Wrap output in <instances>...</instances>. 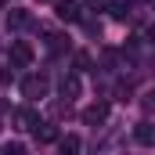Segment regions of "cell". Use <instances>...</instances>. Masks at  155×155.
Segmentation results:
<instances>
[{
  "mask_svg": "<svg viewBox=\"0 0 155 155\" xmlns=\"http://www.w3.org/2000/svg\"><path fill=\"white\" fill-rule=\"evenodd\" d=\"M51 116H58V119L72 116V101H69V97H61V101H54V105H51Z\"/></svg>",
  "mask_w": 155,
  "mask_h": 155,
  "instance_id": "cell-14",
  "label": "cell"
},
{
  "mask_svg": "<svg viewBox=\"0 0 155 155\" xmlns=\"http://www.w3.org/2000/svg\"><path fill=\"white\" fill-rule=\"evenodd\" d=\"M108 112H112V108H108V101H94V105H87V108H83V123H87V126H101V123L108 119Z\"/></svg>",
  "mask_w": 155,
  "mask_h": 155,
  "instance_id": "cell-4",
  "label": "cell"
},
{
  "mask_svg": "<svg viewBox=\"0 0 155 155\" xmlns=\"http://www.w3.org/2000/svg\"><path fill=\"white\" fill-rule=\"evenodd\" d=\"M148 40H152V43H155V22H152V25H148Z\"/></svg>",
  "mask_w": 155,
  "mask_h": 155,
  "instance_id": "cell-18",
  "label": "cell"
},
{
  "mask_svg": "<svg viewBox=\"0 0 155 155\" xmlns=\"http://www.w3.org/2000/svg\"><path fill=\"white\" fill-rule=\"evenodd\" d=\"M65 47H69V43H65L61 33H47V51H51V54H61Z\"/></svg>",
  "mask_w": 155,
  "mask_h": 155,
  "instance_id": "cell-13",
  "label": "cell"
},
{
  "mask_svg": "<svg viewBox=\"0 0 155 155\" xmlns=\"http://www.w3.org/2000/svg\"><path fill=\"white\" fill-rule=\"evenodd\" d=\"M33 134H36V141H40V144H51V141H58V126H51V123H40Z\"/></svg>",
  "mask_w": 155,
  "mask_h": 155,
  "instance_id": "cell-11",
  "label": "cell"
},
{
  "mask_svg": "<svg viewBox=\"0 0 155 155\" xmlns=\"http://www.w3.org/2000/svg\"><path fill=\"white\" fill-rule=\"evenodd\" d=\"M54 11L61 22H83V4L79 0H54Z\"/></svg>",
  "mask_w": 155,
  "mask_h": 155,
  "instance_id": "cell-3",
  "label": "cell"
},
{
  "mask_svg": "<svg viewBox=\"0 0 155 155\" xmlns=\"http://www.w3.org/2000/svg\"><path fill=\"white\" fill-rule=\"evenodd\" d=\"M134 141H137V144H155V126L148 123V119L134 126Z\"/></svg>",
  "mask_w": 155,
  "mask_h": 155,
  "instance_id": "cell-8",
  "label": "cell"
},
{
  "mask_svg": "<svg viewBox=\"0 0 155 155\" xmlns=\"http://www.w3.org/2000/svg\"><path fill=\"white\" fill-rule=\"evenodd\" d=\"M94 155H126V148H123L119 137H105V141L94 144Z\"/></svg>",
  "mask_w": 155,
  "mask_h": 155,
  "instance_id": "cell-6",
  "label": "cell"
},
{
  "mask_svg": "<svg viewBox=\"0 0 155 155\" xmlns=\"http://www.w3.org/2000/svg\"><path fill=\"white\" fill-rule=\"evenodd\" d=\"M33 25V15L29 11H11L7 15V29H29Z\"/></svg>",
  "mask_w": 155,
  "mask_h": 155,
  "instance_id": "cell-9",
  "label": "cell"
},
{
  "mask_svg": "<svg viewBox=\"0 0 155 155\" xmlns=\"http://www.w3.org/2000/svg\"><path fill=\"white\" fill-rule=\"evenodd\" d=\"M58 155H79V137H76V134L58 137Z\"/></svg>",
  "mask_w": 155,
  "mask_h": 155,
  "instance_id": "cell-10",
  "label": "cell"
},
{
  "mask_svg": "<svg viewBox=\"0 0 155 155\" xmlns=\"http://www.w3.org/2000/svg\"><path fill=\"white\" fill-rule=\"evenodd\" d=\"M0 7H4V0H0Z\"/></svg>",
  "mask_w": 155,
  "mask_h": 155,
  "instance_id": "cell-21",
  "label": "cell"
},
{
  "mask_svg": "<svg viewBox=\"0 0 155 155\" xmlns=\"http://www.w3.org/2000/svg\"><path fill=\"white\" fill-rule=\"evenodd\" d=\"M83 29H87L90 36H97V33H101V22H94V18H87V15H83Z\"/></svg>",
  "mask_w": 155,
  "mask_h": 155,
  "instance_id": "cell-15",
  "label": "cell"
},
{
  "mask_svg": "<svg viewBox=\"0 0 155 155\" xmlns=\"http://www.w3.org/2000/svg\"><path fill=\"white\" fill-rule=\"evenodd\" d=\"M76 69H90V54H87V51L76 54Z\"/></svg>",
  "mask_w": 155,
  "mask_h": 155,
  "instance_id": "cell-17",
  "label": "cell"
},
{
  "mask_svg": "<svg viewBox=\"0 0 155 155\" xmlns=\"http://www.w3.org/2000/svg\"><path fill=\"white\" fill-rule=\"evenodd\" d=\"M33 58H36V54H33V47H29L25 40H15V43L7 47V61H11V69H29Z\"/></svg>",
  "mask_w": 155,
  "mask_h": 155,
  "instance_id": "cell-1",
  "label": "cell"
},
{
  "mask_svg": "<svg viewBox=\"0 0 155 155\" xmlns=\"http://www.w3.org/2000/svg\"><path fill=\"white\" fill-rule=\"evenodd\" d=\"M108 11H112L116 22H126L130 18V0H108Z\"/></svg>",
  "mask_w": 155,
  "mask_h": 155,
  "instance_id": "cell-12",
  "label": "cell"
},
{
  "mask_svg": "<svg viewBox=\"0 0 155 155\" xmlns=\"http://www.w3.org/2000/svg\"><path fill=\"white\" fill-rule=\"evenodd\" d=\"M58 90H61V97H69V101H72V97H79L83 83H79V76H69V72H65V76L58 79Z\"/></svg>",
  "mask_w": 155,
  "mask_h": 155,
  "instance_id": "cell-5",
  "label": "cell"
},
{
  "mask_svg": "<svg viewBox=\"0 0 155 155\" xmlns=\"http://www.w3.org/2000/svg\"><path fill=\"white\" fill-rule=\"evenodd\" d=\"M0 155H25V144H4Z\"/></svg>",
  "mask_w": 155,
  "mask_h": 155,
  "instance_id": "cell-16",
  "label": "cell"
},
{
  "mask_svg": "<svg viewBox=\"0 0 155 155\" xmlns=\"http://www.w3.org/2000/svg\"><path fill=\"white\" fill-rule=\"evenodd\" d=\"M87 4H90V7H101V4H108V0H87Z\"/></svg>",
  "mask_w": 155,
  "mask_h": 155,
  "instance_id": "cell-19",
  "label": "cell"
},
{
  "mask_svg": "<svg viewBox=\"0 0 155 155\" xmlns=\"http://www.w3.org/2000/svg\"><path fill=\"white\" fill-rule=\"evenodd\" d=\"M15 126H18V130H36L40 116L33 112V108H18V112H15Z\"/></svg>",
  "mask_w": 155,
  "mask_h": 155,
  "instance_id": "cell-7",
  "label": "cell"
},
{
  "mask_svg": "<svg viewBox=\"0 0 155 155\" xmlns=\"http://www.w3.org/2000/svg\"><path fill=\"white\" fill-rule=\"evenodd\" d=\"M47 90H51V79L40 76V72H33V76L22 79V94H25V97H33V101H36V97H47Z\"/></svg>",
  "mask_w": 155,
  "mask_h": 155,
  "instance_id": "cell-2",
  "label": "cell"
},
{
  "mask_svg": "<svg viewBox=\"0 0 155 155\" xmlns=\"http://www.w3.org/2000/svg\"><path fill=\"white\" fill-rule=\"evenodd\" d=\"M152 105H155V94H152Z\"/></svg>",
  "mask_w": 155,
  "mask_h": 155,
  "instance_id": "cell-20",
  "label": "cell"
}]
</instances>
